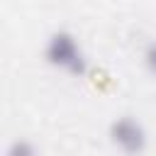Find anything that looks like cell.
Masks as SVG:
<instances>
[{
	"label": "cell",
	"mask_w": 156,
	"mask_h": 156,
	"mask_svg": "<svg viewBox=\"0 0 156 156\" xmlns=\"http://www.w3.org/2000/svg\"><path fill=\"white\" fill-rule=\"evenodd\" d=\"M5 154H7V156H34V154H37V146L29 144L27 139H17V141H12V144L7 146Z\"/></svg>",
	"instance_id": "4"
},
{
	"label": "cell",
	"mask_w": 156,
	"mask_h": 156,
	"mask_svg": "<svg viewBox=\"0 0 156 156\" xmlns=\"http://www.w3.org/2000/svg\"><path fill=\"white\" fill-rule=\"evenodd\" d=\"M44 61L66 73V76H73V78H80L88 73L90 68V61H88V54L83 49V44L78 41V37L68 29H56L46 37L44 41Z\"/></svg>",
	"instance_id": "1"
},
{
	"label": "cell",
	"mask_w": 156,
	"mask_h": 156,
	"mask_svg": "<svg viewBox=\"0 0 156 156\" xmlns=\"http://www.w3.org/2000/svg\"><path fill=\"white\" fill-rule=\"evenodd\" d=\"M107 136H110V144L122 154H141L149 146L146 127L132 115L115 117L107 127Z\"/></svg>",
	"instance_id": "2"
},
{
	"label": "cell",
	"mask_w": 156,
	"mask_h": 156,
	"mask_svg": "<svg viewBox=\"0 0 156 156\" xmlns=\"http://www.w3.org/2000/svg\"><path fill=\"white\" fill-rule=\"evenodd\" d=\"M141 63H144L146 73L156 78V39H151V41L144 46V51H141Z\"/></svg>",
	"instance_id": "3"
}]
</instances>
